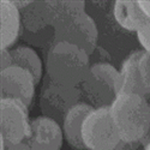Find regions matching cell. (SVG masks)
<instances>
[{
    "label": "cell",
    "instance_id": "cell-1",
    "mask_svg": "<svg viewBox=\"0 0 150 150\" xmlns=\"http://www.w3.org/2000/svg\"><path fill=\"white\" fill-rule=\"evenodd\" d=\"M112 119L124 143H137L150 131V105L146 97L119 94L109 107Z\"/></svg>",
    "mask_w": 150,
    "mask_h": 150
},
{
    "label": "cell",
    "instance_id": "cell-2",
    "mask_svg": "<svg viewBox=\"0 0 150 150\" xmlns=\"http://www.w3.org/2000/svg\"><path fill=\"white\" fill-rule=\"evenodd\" d=\"M90 66L89 54L67 42H52L46 57L47 76L70 86H79Z\"/></svg>",
    "mask_w": 150,
    "mask_h": 150
},
{
    "label": "cell",
    "instance_id": "cell-3",
    "mask_svg": "<svg viewBox=\"0 0 150 150\" xmlns=\"http://www.w3.org/2000/svg\"><path fill=\"white\" fill-rule=\"evenodd\" d=\"M119 71L108 62H98L90 66L86 77L79 85L85 103L94 108L110 107L118 96Z\"/></svg>",
    "mask_w": 150,
    "mask_h": 150
},
{
    "label": "cell",
    "instance_id": "cell-4",
    "mask_svg": "<svg viewBox=\"0 0 150 150\" xmlns=\"http://www.w3.org/2000/svg\"><path fill=\"white\" fill-rule=\"evenodd\" d=\"M82 138L88 150H117L122 143L109 107L94 108L85 118Z\"/></svg>",
    "mask_w": 150,
    "mask_h": 150
},
{
    "label": "cell",
    "instance_id": "cell-5",
    "mask_svg": "<svg viewBox=\"0 0 150 150\" xmlns=\"http://www.w3.org/2000/svg\"><path fill=\"white\" fill-rule=\"evenodd\" d=\"M79 86H70L58 83L46 76L40 94V108L42 115L62 125L69 112L81 102Z\"/></svg>",
    "mask_w": 150,
    "mask_h": 150
},
{
    "label": "cell",
    "instance_id": "cell-6",
    "mask_svg": "<svg viewBox=\"0 0 150 150\" xmlns=\"http://www.w3.org/2000/svg\"><path fill=\"white\" fill-rule=\"evenodd\" d=\"M0 137L6 144L24 142L30 133L29 108L16 98H0Z\"/></svg>",
    "mask_w": 150,
    "mask_h": 150
},
{
    "label": "cell",
    "instance_id": "cell-7",
    "mask_svg": "<svg viewBox=\"0 0 150 150\" xmlns=\"http://www.w3.org/2000/svg\"><path fill=\"white\" fill-rule=\"evenodd\" d=\"M97 41V25L86 12L54 28L53 42H67L74 45L89 55H91L96 49Z\"/></svg>",
    "mask_w": 150,
    "mask_h": 150
},
{
    "label": "cell",
    "instance_id": "cell-8",
    "mask_svg": "<svg viewBox=\"0 0 150 150\" xmlns=\"http://www.w3.org/2000/svg\"><path fill=\"white\" fill-rule=\"evenodd\" d=\"M21 12V34L25 40L40 46L48 40L49 31L54 33L48 1H31Z\"/></svg>",
    "mask_w": 150,
    "mask_h": 150
},
{
    "label": "cell",
    "instance_id": "cell-9",
    "mask_svg": "<svg viewBox=\"0 0 150 150\" xmlns=\"http://www.w3.org/2000/svg\"><path fill=\"white\" fill-rule=\"evenodd\" d=\"M0 82L1 98H16L28 108L31 106L36 82L30 72L18 66H10L0 71Z\"/></svg>",
    "mask_w": 150,
    "mask_h": 150
},
{
    "label": "cell",
    "instance_id": "cell-10",
    "mask_svg": "<svg viewBox=\"0 0 150 150\" xmlns=\"http://www.w3.org/2000/svg\"><path fill=\"white\" fill-rule=\"evenodd\" d=\"M64 132L59 122L45 115L30 121V133L24 141L31 150H61Z\"/></svg>",
    "mask_w": 150,
    "mask_h": 150
},
{
    "label": "cell",
    "instance_id": "cell-11",
    "mask_svg": "<svg viewBox=\"0 0 150 150\" xmlns=\"http://www.w3.org/2000/svg\"><path fill=\"white\" fill-rule=\"evenodd\" d=\"M144 51H136L131 53L126 59L124 60L121 69L119 71L117 91L119 94H136L146 97L150 95L149 90L142 82L138 62Z\"/></svg>",
    "mask_w": 150,
    "mask_h": 150
},
{
    "label": "cell",
    "instance_id": "cell-12",
    "mask_svg": "<svg viewBox=\"0 0 150 150\" xmlns=\"http://www.w3.org/2000/svg\"><path fill=\"white\" fill-rule=\"evenodd\" d=\"M94 109L90 105L79 102L74 106L64 119L61 127L64 132V138L71 148L74 150H85V144L82 138V127L85 118Z\"/></svg>",
    "mask_w": 150,
    "mask_h": 150
},
{
    "label": "cell",
    "instance_id": "cell-13",
    "mask_svg": "<svg viewBox=\"0 0 150 150\" xmlns=\"http://www.w3.org/2000/svg\"><path fill=\"white\" fill-rule=\"evenodd\" d=\"M0 21H1V30H0V42L1 49H8L13 45L21 34V12L8 0L0 1Z\"/></svg>",
    "mask_w": 150,
    "mask_h": 150
},
{
    "label": "cell",
    "instance_id": "cell-14",
    "mask_svg": "<svg viewBox=\"0 0 150 150\" xmlns=\"http://www.w3.org/2000/svg\"><path fill=\"white\" fill-rule=\"evenodd\" d=\"M113 15L119 25L129 31L137 33L146 21L138 1H115Z\"/></svg>",
    "mask_w": 150,
    "mask_h": 150
},
{
    "label": "cell",
    "instance_id": "cell-15",
    "mask_svg": "<svg viewBox=\"0 0 150 150\" xmlns=\"http://www.w3.org/2000/svg\"><path fill=\"white\" fill-rule=\"evenodd\" d=\"M12 66H18L27 70L33 74V77L39 84L42 78V61L33 48L27 46H19L11 49Z\"/></svg>",
    "mask_w": 150,
    "mask_h": 150
},
{
    "label": "cell",
    "instance_id": "cell-16",
    "mask_svg": "<svg viewBox=\"0 0 150 150\" xmlns=\"http://www.w3.org/2000/svg\"><path fill=\"white\" fill-rule=\"evenodd\" d=\"M49 12H51V18L53 28L60 25L74 17H77L85 12V3L84 1H48Z\"/></svg>",
    "mask_w": 150,
    "mask_h": 150
},
{
    "label": "cell",
    "instance_id": "cell-17",
    "mask_svg": "<svg viewBox=\"0 0 150 150\" xmlns=\"http://www.w3.org/2000/svg\"><path fill=\"white\" fill-rule=\"evenodd\" d=\"M138 70L143 84L145 85V88L150 93V53L143 52L139 62H138Z\"/></svg>",
    "mask_w": 150,
    "mask_h": 150
},
{
    "label": "cell",
    "instance_id": "cell-18",
    "mask_svg": "<svg viewBox=\"0 0 150 150\" xmlns=\"http://www.w3.org/2000/svg\"><path fill=\"white\" fill-rule=\"evenodd\" d=\"M139 43L144 48V51L150 53V19L146 18V21L143 23V25L137 31Z\"/></svg>",
    "mask_w": 150,
    "mask_h": 150
},
{
    "label": "cell",
    "instance_id": "cell-19",
    "mask_svg": "<svg viewBox=\"0 0 150 150\" xmlns=\"http://www.w3.org/2000/svg\"><path fill=\"white\" fill-rule=\"evenodd\" d=\"M12 66V58L11 52L8 49H1V71Z\"/></svg>",
    "mask_w": 150,
    "mask_h": 150
},
{
    "label": "cell",
    "instance_id": "cell-20",
    "mask_svg": "<svg viewBox=\"0 0 150 150\" xmlns=\"http://www.w3.org/2000/svg\"><path fill=\"white\" fill-rule=\"evenodd\" d=\"M5 150H31V149L25 142H21V143H17V144H6Z\"/></svg>",
    "mask_w": 150,
    "mask_h": 150
},
{
    "label": "cell",
    "instance_id": "cell-21",
    "mask_svg": "<svg viewBox=\"0 0 150 150\" xmlns=\"http://www.w3.org/2000/svg\"><path fill=\"white\" fill-rule=\"evenodd\" d=\"M138 5L148 19H150V1H138Z\"/></svg>",
    "mask_w": 150,
    "mask_h": 150
},
{
    "label": "cell",
    "instance_id": "cell-22",
    "mask_svg": "<svg viewBox=\"0 0 150 150\" xmlns=\"http://www.w3.org/2000/svg\"><path fill=\"white\" fill-rule=\"evenodd\" d=\"M144 150H150V141L146 143V145H145V148H144Z\"/></svg>",
    "mask_w": 150,
    "mask_h": 150
}]
</instances>
